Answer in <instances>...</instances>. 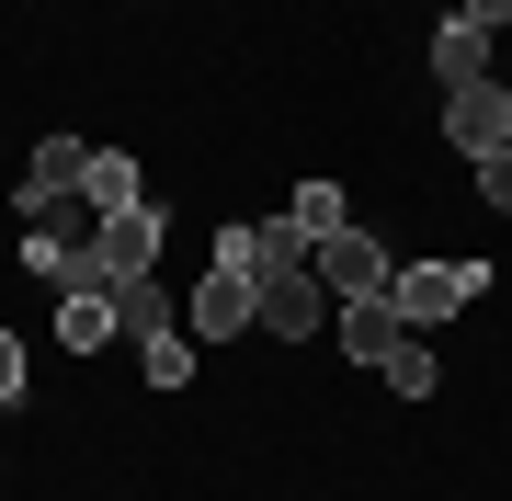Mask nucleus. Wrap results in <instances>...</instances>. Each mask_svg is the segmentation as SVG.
<instances>
[{
	"mask_svg": "<svg viewBox=\"0 0 512 501\" xmlns=\"http://www.w3.org/2000/svg\"><path fill=\"white\" fill-rule=\"evenodd\" d=\"M478 285H490V262L433 251V262H399V274H387V308H399V331H433V319H456Z\"/></svg>",
	"mask_w": 512,
	"mask_h": 501,
	"instance_id": "obj_1",
	"label": "nucleus"
},
{
	"mask_svg": "<svg viewBox=\"0 0 512 501\" xmlns=\"http://www.w3.org/2000/svg\"><path fill=\"white\" fill-rule=\"evenodd\" d=\"M183 331H194V342H239V331H262V274L217 262V274L183 297Z\"/></svg>",
	"mask_w": 512,
	"mask_h": 501,
	"instance_id": "obj_2",
	"label": "nucleus"
},
{
	"mask_svg": "<svg viewBox=\"0 0 512 501\" xmlns=\"http://www.w3.org/2000/svg\"><path fill=\"white\" fill-rule=\"evenodd\" d=\"M444 137H456L467 160L512 149V92H501V69H490V80H456V92H444Z\"/></svg>",
	"mask_w": 512,
	"mask_h": 501,
	"instance_id": "obj_3",
	"label": "nucleus"
},
{
	"mask_svg": "<svg viewBox=\"0 0 512 501\" xmlns=\"http://www.w3.org/2000/svg\"><path fill=\"white\" fill-rule=\"evenodd\" d=\"M308 274H319V285H330V297H342V308H353V297H387V274H399V262H387V251L365 240V228H330V240L308 251Z\"/></svg>",
	"mask_w": 512,
	"mask_h": 501,
	"instance_id": "obj_4",
	"label": "nucleus"
},
{
	"mask_svg": "<svg viewBox=\"0 0 512 501\" xmlns=\"http://www.w3.org/2000/svg\"><path fill=\"white\" fill-rule=\"evenodd\" d=\"M23 274L57 285V297H92V285H114V274H103V251L80 240V228H35V240H23Z\"/></svg>",
	"mask_w": 512,
	"mask_h": 501,
	"instance_id": "obj_5",
	"label": "nucleus"
},
{
	"mask_svg": "<svg viewBox=\"0 0 512 501\" xmlns=\"http://www.w3.org/2000/svg\"><path fill=\"white\" fill-rule=\"evenodd\" d=\"M92 251H103V274H114V285L160 274V194L126 205V217H92Z\"/></svg>",
	"mask_w": 512,
	"mask_h": 501,
	"instance_id": "obj_6",
	"label": "nucleus"
},
{
	"mask_svg": "<svg viewBox=\"0 0 512 501\" xmlns=\"http://www.w3.org/2000/svg\"><path fill=\"white\" fill-rule=\"evenodd\" d=\"M262 331L274 342H319L330 331V285L308 274V262H296V274H262Z\"/></svg>",
	"mask_w": 512,
	"mask_h": 501,
	"instance_id": "obj_7",
	"label": "nucleus"
},
{
	"mask_svg": "<svg viewBox=\"0 0 512 501\" xmlns=\"http://www.w3.org/2000/svg\"><path fill=\"white\" fill-rule=\"evenodd\" d=\"M308 251H319V240H308L296 217H262V228H239V217H228V240H217V262H239V274H296Z\"/></svg>",
	"mask_w": 512,
	"mask_h": 501,
	"instance_id": "obj_8",
	"label": "nucleus"
},
{
	"mask_svg": "<svg viewBox=\"0 0 512 501\" xmlns=\"http://www.w3.org/2000/svg\"><path fill=\"white\" fill-rule=\"evenodd\" d=\"M80 171H92V149H80V137H46L35 171H23V217H69V205H80Z\"/></svg>",
	"mask_w": 512,
	"mask_h": 501,
	"instance_id": "obj_9",
	"label": "nucleus"
},
{
	"mask_svg": "<svg viewBox=\"0 0 512 501\" xmlns=\"http://www.w3.org/2000/svg\"><path fill=\"white\" fill-rule=\"evenodd\" d=\"M330 342H342L353 365H387V353H399V308H387V297H353L342 319H330Z\"/></svg>",
	"mask_w": 512,
	"mask_h": 501,
	"instance_id": "obj_10",
	"label": "nucleus"
},
{
	"mask_svg": "<svg viewBox=\"0 0 512 501\" xmlns=\"http://www.w3.org/2000/svg\"><path fill=\"white\" fill-rule=\"evenodd\" d=\"M80 205H92V217H126V205H148L137 160H126V149H92V171H80Z\"/></svg>",
	"mask_w": 512,
	"mask_h": 501,
	"instance_id": "obj_11",
	"label": "nucleus"
},
{
	"mask_svg": "<svg viewBox=\"0 0 512 501\" xmlns=\"http://www.w3.org/2000/svg\"><path fill=\"white\" fill-rule=\"evenodd\" d=\"M57 342H69V353L126 342V319H114V285H92V297H69V308H57Z\"/></svg>",
	"mask_w": 512,
	"mask_h": 501,
	"instance_id": "obj_12",
	"label": "nucleus"
},
{
	"mask_svg": "<svg viewBox=\"0 0 512 501\" xmlns=\"http://www.w3.org/2000/svg\"><path fill=\"white\" fill-rule=\"evenodd\" d=\"M114 319H126V342H160V331H171V285H160V274L114 285Z\"/></svg>",
	"mask_w": 512,
	"mask_h": 501,
	"instance_id": "obj_13",
	"label": "nucleus"
},
{
	"mask_svg": "<svg viewBox=\"0 0 512 501\" xmlns=\"http://www.w3.org/2000/svg\"><path fill=\"white\" fill-rule=\"evenodd\" d=\"M433 80H444V92H456V80H490V35L444 23V35H433Z\"/></svg>",
	"mask_w": 512,
	"mask_h": 501,
	"instance_id": "obj_14",
	"label": "nucleus"
},
{
	"mask_svg": "<svg viewBox=\"0 0 512 501\" xmlns=\"http://www.w3.org/2000/svg\"><path fill=\"white\" fill-rule=\"evenodd\" d=\"M387 388H399V399H433V388H444V365H433V342H421V331H399V353H387Z\"/></svg>",
	"mask_w": 512,
	"mask_h": 501,
	"instance_id": "obj_15",
	"label": "nucleus"
},
{
	"mask_svg": "<svg viewBox=\"0 0 512 501\" xmlns=\"http://www.w3.org/2000/svg\"><path fill=\"white\" fill-rule=\"evenodd\" d=\"M308 240H330V228H353V205H342V183H296V205H285Z\"/></svg>",
	"mask_w": 512,
	"mask_h": 501,
	"instance_id": "obj_16",
	"label": "nucleus"
},
{
	"mask_svg": "<svg viewBox=\"0 0 512 501\" xmlns=\"http://www.w3.org/2000/svg\"><path fill=\"white\" fill-rule=\"evenodd\" d=\"M148 353V388H194V342L183 331H160V342H137Z\"/></svg>",
	"mask_w": 512,
	"mask_h": 501,
	"instance_id": "obj_17",
	"label": "nucleus"
},
{
	"mask_svg": "<svg viewBox=\"0 0 512 501\" xmlns=\"http://www.w3.org/2000/svg\"><path fill=\"white\" fill-rule=\"evenodd\" d=\"M478 194H490L501 217H512V149H490V160H478Z\"/></svg>",
	"mask_w": 512,
	"mask_h": 501,
	"instance_id": "obj_18",
	"label": "nucleus"
},
{
	"mask_svg": "<svg viewBox=\"0 0 512 501\" xmlns=\"http://www.w3.org/2000/svg\"><path fill=\"white\" fill-rule=\"evenodd\" d=\"M456 23H467V35H501V23H512V0H456Z\"/></svg>",
	"mask_w": 512,
	"mask_h": 501,
	"instance_id": "obj_19",
	"label": "nucleus"
},
{
	"mask_svg": "<svg viewBox=\"0 0 512 501\" xmlns=\"http://www.w3.org/2000/svg\"><path fill=\"white\" fill-rule=\"evenodd\" d=\"M23 399V331H0V410Z\"/></svg>",
	"mask_w": 512,
	"mask_h": 501,
	"instance_id": "obj_20",
	"label": "nucleus"
}]
</instances>
